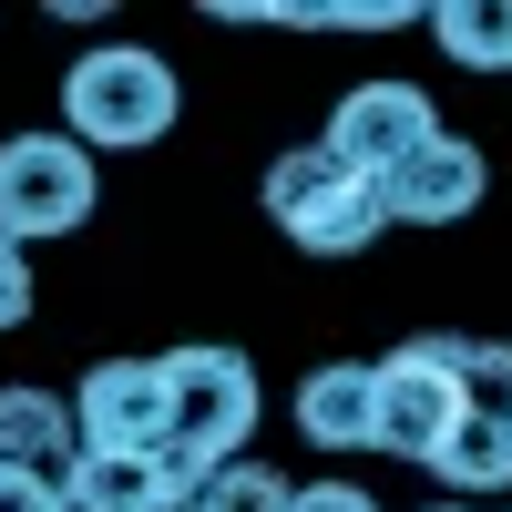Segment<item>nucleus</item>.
Listing matches in <instances>:
<instances>
[{"label":"nucleus","mask_w":512,"mask_h":512,"mask_svg":"<svg viewBox=\"0 0 512 512\" xmlns=\"http://www.w3.org/2000/svg\"><path fill=\"white\" fill-rule=\"evenodd\" d=\"M175 113H185L175 62L144 52V41H103V52H82L62 72V134L82 154H144L175 134Z\"/></svg>","instance_id":"nucleus-1"},{"label":"nucleus","mask_w":512,"mask_h":512,"mask_svg":"<svg viewBox=\"0 0 512 512\" xmlns=\"http://www.w3.org/2000/svg\"><path fill=\"white\" fill-rule=\"evenodd\" d=\"M256 195H267V226L287 246H308V256H359L369 236H390V195H379V175H359V164L328 154V144H287Z\"/></svg>","instance_id":"nucleus-2"},{"label":"nucleus","mask_w":512,"mask_h":512,"mask_svg":"<svg viewBox=\"0 0 512 512\" xmlns=\"http://www.w3.org/2000/svg\"><path fill=\"white\" fill-rule=\"evenodd\" d=\"M164 379H175V451L226 472L246 461L256 420H267V390H256V359L226 349V338H195V349H164Z\"/></svg>","instance_id":"nucleus-3"},{"label":"nucleus","mask_w":512,"mask_h":512,"mask_svg":"<svg viewBox=\"0 0 512 512\" xmlns=\"http://www.w3.org/2000/svg\"><path fill=\"white\" fill-rule=\"evenodd\" d=\"M451 431H461V338H400L379 359V451L431 472Z\"/></svg>","instance_id":"nucleus-4"},{"label":"nucleus","mask_w":512,"mask_h":512,"mask_svg":"<svg viewBox=\"0 0 512 512\" xmlns=\"http://www.w3.org/2000/svg\"><path fill=\"white\" fill-rule=\"evenodd\" d=\"M93 195H103V175H93V154L72 134H11L0 144V216L21 226V246L31 236H72L93 216Z\"/></svg>","instance_id":"nucleus-5"},{"label":"nucleus","mask_w":512,"mask_h":512,"mask_svg":"<svg viewBox=\"0 0 512 512\" xmlns=\"http://www.w3.org/2000/svg\"><path fill=\"white\" fill-rule=\"evenodd\" d=\"M82 451H175V379L164 359H93L72 390Z\"/></svg>","instance_id":"nucleus-6"},{"label":"nucleus","mask_w":512,"mask_h":512,"mask_svg":"<svg viewBox=\"0 0 512 512\" xmlns=\"http://www.w3.org/2000/svg\"><path fill=\"white\" fill-rule=\"evenodd\" d=\"M431 134H441V113H431V93H420V82H359V93L328 113V134H318V144H328V154H349L359 175L390 185Z\"/></svg>","instance_id":"nucleus-7"},{"label":"nucleus","mask_w":512,"mask_h":512,"mask_svg":"<svg viewBox=\"0 0 512 512\" xmlns=\"http://www.w3.org/2000/svg\"><path fill=\"white\" fill-rule=\"evenodd\" d=\"M62 492H72V512H195L205 461H185V451H82Z\"/></svg>","instance_id":"nucleus-8"},{"label":"nucleus","mask_w":512,"mask_h":512,"mask_svg":"<svg viewBox=\"0 0 512 512\" xmlns=\"http://www.w3.org/2000/svg\"><path fill=\"white\" fill-rule=\"evenodd\" d=\"M379 195H390V226H461V216L492 195V164H482L472 134H431Z\"/></svg>","instance_id":"nucleus-9"},{"label":"nucleus","mask_w":512,"mask_h":512,"mask_svg":"<svg viewBox=\"0 0 512 512\" xmlns=\"http://www.w3.org/2000/svg\"><path fill=\"white\" fill-rule=\"evenodd\" d=\"M297 441L308 451H379V359H328L297 379Z\"/></svg>","instance_id":"nucleus-10"},{"label":"nucleus","mask_w":512,"mask_h":512,"mask_svg":"<svg viewBox=\"0 0 512 512\" xmlns=\"http://www.w3.org/2000/svg\"><path fill=\"white\" fill-rule=\"evenodd\" d=\"M72 461H82V420H72V400H52L41 379H11V390H0V472L72 482Z\"/></svg>","instance_id":"nucleus-11"},{"label":"nucleus","mask_w":512,"mask_h":512,"mask_svg":"<svg viewBox=\"0 0 512 512\" xmlns=\"http://www.w3.org/2000/svg\"><path fill=\"white\" fill-rule=\"evenodd\" d=\"M431 472L472 502V492H512V410H461V431L441 441Z\"/></svg>","instance_id":"nucleus-12"},{"label":"nucleus","mask_w":512,"mask_h":512,"mask_svg":"<svg viewBox=\"0 0 512 512\" xmlns=\"http://www.w3.org/2000/svg\"><path fill=\"white\" fill-rule=\"evenodd\" d=\"M431 41H441L461 72H512V0H441Z\"/></svg>","instance_id":"nucleus-13"},{"label":"nucleus","mask_w":512,"mask_h":512,"mask_svg":"<svg viewBox=\"0 0 512 512\" xmlns=\"http://www.w3.org/2000/svg\"><path fill=\"white\" fill-rule=\"evenodd\" d=\"M297 492L267 472V461H226V472H205V492H195V512H287Z\"/></svg>","instance_id":"nucleus-14"},{"label":"nucleus","mask_w":512,"mask_h":512,"mask_svg":"<svg viewBox=\"0 0 512 512\" xmlns=\"http://www.w3.org/2000/svg\"><path fill=\"white\" fill-rule=\"evenodd\" d=\"M0 512H72V492L41 472H0Z\"/></svg>","instance_id":"nucleus-15"},{"label":"nucleus","mask_w":512,"mask_h":512,"mask_svg":"<svg viewBox=\"0 0 512 512\" xmlns=\"http://www.w3.org/2000/svg\"><path fill=\"white\" fill-rule=\"evenodd\" d=\"M287 512H379V502H369L359 482H308V492H297Z\"/></svg>","instance_id":"nucleus-16"},{"label":"nucleus","mask_w":512,"mask_h":512,"mask_svg":"<svg viewBox=\"0 0 512 512\" xmlns=\"http://www.w3.org/2000/svg\"><path fill=\"white\" fill-rule=\"evenodd\" d=\"M0 256H31V246H21V226H11V216H0Z\"/></svg>","instance_id":"nucleus-17"},{"label":"nucleus","mask_w":512,"mask_h":512,"mask_svg":"<svg viewBox=\"0 0 512 512\" xmlns=\"http://www.w3.org/2000/svg\"><path fill=\"white\" fill-rule=\"evenodd\" d=\"M431 512H472V502H431Z\"/></svg>","instance_id":"nucleus-18"}]
</instances>
